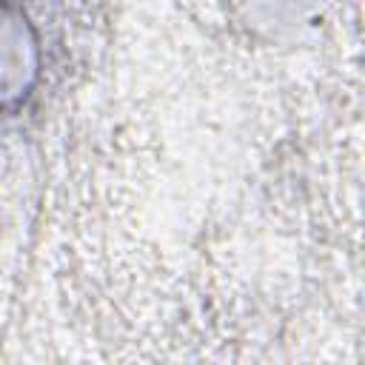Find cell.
Masks as SVG:
<instances>
[{"label": "cell", "instance_id": "cell-1", "mask_svg": "<svg viewBox=\"0 0 365 365\" xmlns=\"http://www.w3.org/2000/svg\"><path fill=\"white\" fill-rule=\"evenodd\" d=\"M43 77V37L23 0H0V120L17 114Z\"/></svg>", "mask_w": 365, "mask_h": 365}]
</instances>
